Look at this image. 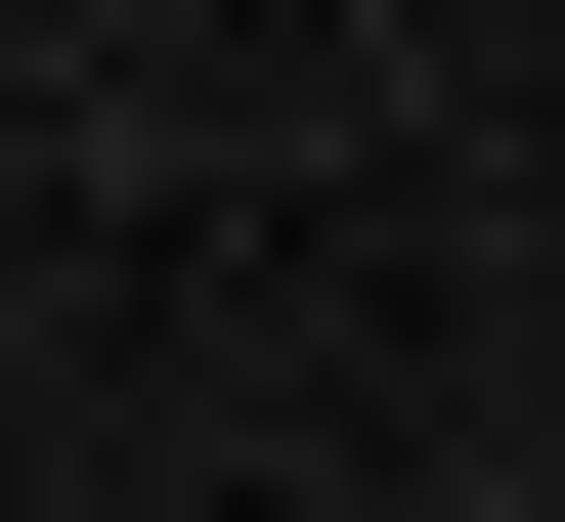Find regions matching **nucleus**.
Listing matches in <instances>:
<instances>
[{"instance_id": "obj_1", "label": "nucleus", "mask_w": 565, "mask_h": 522, "mask_svg": "<svg viewBox=\"0 0 565 522\" xmlns=\"http://www.w3.org/2000/svg\"><path fill=\"white\" fill-rule=\"evenodd\" d=\"M479 522H565V479H479Z\"/></svg>"}]
</instances>
